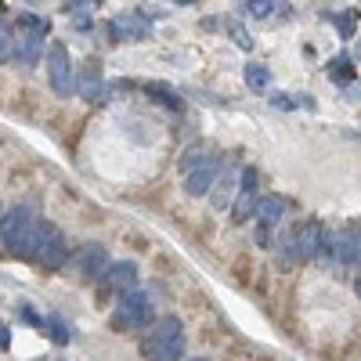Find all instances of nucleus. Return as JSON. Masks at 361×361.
I'll return each mask as SVG.
<instances>
[{
	"instance_id": "17",
	"label": "nucleus",
	"mask_w": 361,
	"mask_h": 361,
	"mask_svg": "<svg viewBox=\"0 0 361 361\" xmlns=\"http://www.w3.org/2000/svg\"><path fill=\"white\" fill-rule=\"evenodd\" d=\"M275 250H279V260H282L286 267L300 264V253H296V235H293V231H282V235L275 238Z\"/></svg>"
},
{
	"instance_id": "27",
	"label": "nucleus",
	"mask_w": 361,
	"mask_h": 361,
	"mask_svg": "<svg viewBox=\"0 0 361 361\" xmlns=\"http://www.w3.org/2000/svg\"><path fill=\"white\" fill-rule=\"evenodd\" d=\"M228 29H231V37H235V44H238V47H250V44H253V40L246 37V29H243V25H238V22H231Z\"/></svg>"
},
{
	"instance_id": "25",
	"label": "nucleus",
	"mask_w": 361,
	"mask_h": 361,
	"mask_svg": "<svg viewBox=\"0 0 361 361\" xmlns=\"http://www.w3.org/2000/svg\"><path fill=\"white\" fill-rule=\"evenodd\" d=\"M243 11L253 15V18H267L271 11H282V8H279V4H267V0H257V4H246Z\"/></svg>"
},
{
	"instance_id": "2",
	"label": "nucleus",
	"mask_w": 361,
	"mask_h": 361,
	"mask_svg": "<svg viewBox=\"0 0 361 361\" xmlns=\"http://www.w3.org/2000/svg\"><path fill=\"white\" fill-rule=\"evenodd\" d=\"M148 322H152V300H148L141 289L134 293H123L116 300L112 307V329L116 333H137V329H145Z\"/></svg>"
},
{
	"instance_id": "29",
	"label": "nucleus",
	"mask_w": 361,
	"mask_h": 361,
	"mask_svg": "<svg viewBox=\"0 0 361 361\" xmlns=\"http://www.w3.org/2000/svg\"><path fill=\"white\" fill-rule=\"evenodd\" d=\"M69 15H87V11H94V4H66Z\"/></svg>"
},
{
	"instance_id": "30",
	"label": "nucleus",
	"mask_w": 361,
	"mask_h": 361,
	"mask_svg": "<svg viewBox=\"0 0 361 361\" xmlns=\"http://www.w3.org/2000/svg\"><path fill=\"white\" fill-rule=\"evenodd\" d=\"M354 293H357V296H361V279H357V282H354Z\"/></svg>"
},
{
	"instance_id": "22",
	"label": "nucleus",
	"mask_w": 361,
	"mask_h": 361,
	"mask_svg": "<svg viewBox=\"0 0 361 361\" xmlns=\"http://www.w3.org/2000/svg\"><path fill=\"white\" fill-rule=\"evenodd\" d=\"M246 83H250L253 90H264V87L271 83V73H267L260 62H250V66H246Z\"/></svg>"
},
{
	"instance_id": "33",
	"label": "nucleus",
	"mask_w": 361,
	"mask_h": 361,
	"mask_svg": "<svg viewBox=\"0 0 361 361\" xmlns=\"http://www.w3.org/2000/svg\"><path fill=\"white\" fill-rule=\"evenodd\" d=\"M357 54H361V47H357Z\"/></svg>"
},
{
	"instance_id": "5",
	"label": "nucleus",
	"mask_w": 361,
	"mask_h": 361,
	"mask_svg": "<svg viewBox=\"0 0 361 361\" xmlns=\"http://www.w3.org/2000/svg\"><path fill=\"white\" fill-rule=\"evenodd\" d=\"M73 275L80 279H102V271L109 267V250L102 243H83L73 257H69Z\"/></svg>"
},
{
	"instance_id": "21",
	"label": "nucleus",
	"mask_w": 361,
	"mask_h": 361,
	"mask_svg": "<svg viewBox=\"0 0 361 361\" xmlns=\"http://www.w3.org/2000/svg\"><path fill=\"white\" fill-rule=\"evenodd\" d=\"M202 159H206V145H188V148H185V156H180V170L192 173Z\"/></svg>"
},
{
	"instance_id": "20",
	"label": "nucleus",
	"mask_w": 361,
	"mask_h": 361,
	"mask_svg": "<svg viewBox=\"0 0 361 361\" xmlns=\"http://www.w3.org/2000/svg\"><path fill=\"white\" fill-rule=\"evenodd\" d=\"M145 90H148V94H152L159 105H170V109H180V98L173 94V90L170 87H163V83H145Z\"/></svg>"
},
{
	"instance_id": "14",
	"label": "nucleus",
	"mask_w": 361,
	"mask_h": 361,
	"mask_svg": "<svg viewBox=\"0 0 361 361\" xmlns=\"http://www.w3.org/2000/svg\"><path fill=\"white\" fill-rule=\"evenodd\" d=\"M322 231H325L322 221H304V224L293 231V235H296V253H300V260H314V257H318Z\"/></svg>"
},
{
	"instance_id": "26",
	"label": "nucleus",
	"mask_w": 361,
	"mask_h": 361,
	"mask_svg": "<svg viewBox=\"0 0 361 361\" xmlns=\"http://www.w3.org/2000/svg\"><path fill=\"white\" fill-rule=\"evenodd\" d=\"M354 22H357V11H347L343 18H336V25H340V33H343V37L354 33Z\"/></svg>"
},
{
	"instance_id": "11",
	"label": "nucleus",
	"mask_w": 361,
	"mask_h": 361,
	"mask_svg": "<svg viewBox=\"0 0 361 361\" xmlns=\"http://www.w3.org/2000/svg\"><path fill=\"white\" fill-rule=\"evenodd\" d=\"M37 264H44V267H51V271H58V267H66V264H69V246H66V235L58 231V228L44 238V246H40V253H37Z\"/></svg>"
},
{
	"instance_id": "8",
	"label": "nucleus",
	"mask_w": 361,
	"mask_h": 361,
	"mask_svg": "<svg viewBox=\"0 0 361 361\" xmlns=\"http://www.w3.org/2000/svg\"><path fill=\"white\" fill-rule=\"evenodd\" d=\"M137 286V264L134 260H116V264H109L105 271H102V289L105 293H130Z\"/></svg>"
},
{
	"instance_id": "28",
	"label": "nucleus",
	"mask_w": 361,
	"mask_h": 361,
	"mask_svg": "<svg viewBox=\"0 0 361 361\" xmlns=\"http://www.w3.org/2000/svg\"><path fill=\"white\" fill-rule=\"evenodd\" d=\"M8 347H11V329L0 322V350H8Z\"/></svg>"
},
{
	"instance_id": "16",
	"label": "nucleus",
	"mask_w": 361,
	"mask_h": 361,
	"mask_svg": "<svg viewBox=\"0 0 361 361\" xmlns=\"http://www.w3.org/2000/svg\"><path fill=\"white\" fill-rule=\"evenodd\" d=\"M54 231V224H47V221H37L33 228H29V235L22 238V243L15 246V253L18 257H25V260H37V253H40V246H44V238Z\"/></svg>"
},
{
	"instance_id": "15",
	"label": "nucleus",
	"mask_w": 361,
	"mask_h": 361,
	"mask_svg": "<svg viewBox=\"0 0 361 361\" xmlns=\"http://www.w3.org/2000/svg\"><path fill=\"white\" fill-rule=\"evenodd\" d=\"M44 54V37H33V33H18L15 37V62L22 69H33Z\"/></svg>"
},
{
	"instance_id": "10",
	"label": "nucleus",
	"mask_w": 361,
	"mask_h": 361,
	"mask_svg": "<svg viewBox=\"0 0 361 361\" xmlns=\"http://www.w3.org/2000/svg\"><path fill=\"white\" fill-rule=\"evenodd\" d=\"M105 33H109V37H116V40H145L148 33H152V25H148V18H145V15L130 11V15L112 18V22L105 25Z\"/></svg>"
},
{
	"instance_id": "19",
	"label": "nucleus",
	"mask_w": 361,
	"mask_h": 361,
	"mask_svg": "<svg viewBox=\"0 0 361 361\" xmlns=\"http://www.w3.org/2000/svg\"><path fill=\"white\" fill-rule=\"evenodd\" d=\"M329 76H333V83H350V80H354V66H350V58H347V54L333 58V62H329Z\"/></svg>"
},
{
	"instance_id": "24",
	"label": "nucleus",
	"mask_w": 361,
	"mask_h": 361,
	"mask_svg": "<svg viewBox=\"0 0 361 361\" xmlns=\"http://www.w3.org/2000/svg\"><path fill=\"white\" fill-rule=\"evenodd\" d=\"M47 333L54 343H69V333H66V322L62 318H47Z\"/></svg>"
},
{
	"instance_id": "13",
	"label": "nucleus",
	"mask_w": 361,
	"mask_h": 361,
	"mask_svg": "<svg viewBox=\"0 0 361 361\" xmlns=\"http://www.w3.org/2000/svg\"><path fill=\"white\" fill-rule=\"evenodd\" d=\"M235 192H238V173L235 166H221L214 188H209V202H214V209H228L235 202Z\"/></svg>"
},
{
	"instance_id": "18",
	"label": "nucleus",
	"mask_w": 361,
	"mask_h": 361,
	"mask_svg": "<svg viewBox=\"0 0 361 361\" xmlns=\"http://www.w3.org/2000/svg\"><path fill=\"white\" fill-rule=\"evenodd\" d=\"M18 33H33V37H47L51 33V22L40 15H22L18 18Z\"/></svg>"
},
{
	"instance_id": "12",
	"label": "nucleus",
	"mask_w": 361,
	"mask_h": 361,
	"mask_svg": "<svg viewBox=\"0 0 361 361\" xmlns=\"http://www.w3.org/2000/svg\"><path fill=\"white\" fill-rule=\"evenodd\" d=\"M253 217H257V228H264V231L282 228L286 199H282V195H260V202H257V209H253Z\"/></svg>"
},
{
	"instance_id": "23",
	"label": "nucleus",
	"mask_w": 361,
	"mask_h": 361,
	"mask_svg": "<svg viewBox=\"0 0 361 361\" xmlns=\"http://www.w3.org/2000/svg\"><path fill=\"white\" fill-rule=\"evenodd\" d=\"M15 58V33L8 25H0V66H8Z\"/></svg>"
},
{
	"instance_id": "31",
	"label": "nucleus",
	"mask_w": 361,
	"mask_h": 361,
	"mask_svg": "<svg viewBox=\"0 0 361 361\" xmlns=\"http://www.w3.org/2000/svg\"><path fill=\"white\" fill-rule=\"evenodd\" d=\"M0 221H4V206H0Z\"/></svg>"
},
{
	"instance_id": "1",
	"label": "nucleus",
	"mask_w": 361,
	"mask_h": 361,
	"mask_svg": "<svg viewBox=\"0 0 361 361\" xmlns=\"http://www.w3.org/2000/svg\"><path fill=\"white\" fill-rule=\"evenodd\" d=\"M141 354H145V361H177L185 354V325H180V318H173V314L159 318L141 336Z\"/></svg>"
},
{
	"instance_id": "7",
	"label": "nucleus",
	"mask_w": 361,
	"mask_h": 361,
	"mask_svg": "<svg viewBox=\"0 0 361 361\" xmlns=\"http://www.w3.org/2000/svg\"><path fill=\"white\" fill-rule=\"evenodd\" d=\"M73 90H76L83 102H90V105L105 102V80H102V69H98L94 62H83V66L73 73Z\"/></svg>"
},
{
	"instance_id": "3",
	"label": "nucleus",
	"mask_w": 361,
	"mask_h": 361,
	"mask_svg": "<svg viewBox=\"0 0 361 361\" xmlns=\"http://www.w3.org/2000/svg\"><path fill=\"white\" fill-rule=\"evenodd\" d=\"M44 54H47V80H51V90H54L58 98H69V94H73V73H76V66H73L66 44H51Z\"/></svg>"
},
{
	"instance_id": "32",
	"label": "nucleus",
	"mask_w": 361,
	"mask_h": 361,
	"mask_svg": "<svg viewBox=\"0 0 361 361\" xmlns=\"http://www.w3.org/2000/svg\"><path fill=\"white\" fill-rule=\"evenodd\" d=\"M188 361H206V357H188Z\"/></svg>"
},
{
	"instance_id": "4",
	"label": "nucleus",
	"mask_w": 361,
	"mask_h": 361,
	"mask_svg": "<svg viewBox=\"0 0 361 361\" xmlns=\"http://www.w3.org/2000/svg\"><path fill=\"white\" fill-rule=\"evenodd\" d=\"M260 202V185H257V170L246 166L238 173V192H235V202H231V221L235 224H246L253 221V209Z\"/></svg>"
},
{
	"instance_id": "6",
	"label": "nucleus",
	"mask_w": 361,
	"mask_h": 361,
	"mask_svg": "<svg viewBox=\"0 0 361 361\" xmlns=\"http://www.w3.org/2000/svg\"><path fill=\"white\" fill-rule=\"evenodd\" d=\"M37 224V214H33V206H15L4 214V221H0V238H4V246L15 250L22 238L29 235V228Z\"/></svg>"
},
{
	"instance_id": "9",
	"label": "nucleus",
	"mask_w": 361,
	"mask_h": 361,
	"mask_svg": "<svg viewBox=\"0 0 361 361\" xmlns=\"http://www.w3.org/2000/svg\"><path fill=\"white\" fill-rule=\"evenodd\" d=\"M221 166H224L221 156H206V159L185 177V192H188V195H209V188H214V180H217V173H221Z\"/></svg>"
}]
</instances>
